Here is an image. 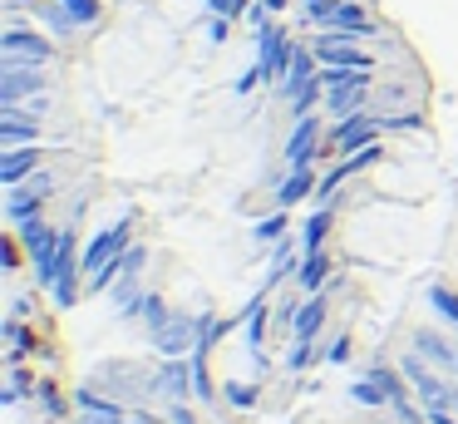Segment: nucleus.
I'll use <instances>...</instances> for the list:
<instances>
[{
  "mask_svg": "<svg viewBox=\"0 0 458 424\" xmlns=\"http://www.w3.org/2000/svg\"><path fill=\"white\" fill-rule=\"evenodd\" d=\"M0 59H30V65H50L55 59V45L45 35H35V30L25 25H11L5 35H0Z\"/></svg>",
  "mask_w": 458,
  "mask_h": 424,
  "instance_id": "6e6552de",
  "label": "nucleus"
},
{
  "mask_svg": "<svg viewBox=\"0 0 458 424\" xmlns=\"http://www.w3.org/2000/svg\"><path fill=\"white\" fill-rule=\"evenodd\" d=\"M45 89V69L30 59H0V104H21V99Z\"/></svg>",
  "mask_w": 458,
  "mask_h": 424,
  "instance_id": "20e7f679",
  "label": "nucleus"
},
{
  "mask_svg": "<svg viewBox=\"0 0 458 424\" xmlns=\"http://www.w3.org/2000/svg\"><path fill=\"white\" fill-rule=\"evenodd\" d=\"M143 266H148V247H129L123 252V276H139Z\"/></svg>",
  "mask_w": 458,
  "mask_h": 424,
  "instance_id": "72a5a7b5",
  "label": "nucleus"
},
{
  "mask_svg": "<svg viewBox=\"0 0 458 424\" xmlns=\"http://www.w3.org/2000/svg\"><path fill=\"white\" fill-rule=\"evenodd\" d=\"M129 232H133V217H123V222H114V227H104V232L99 237H94V242L89 247H84V256H80V262H84V272H104V266H109V262H119V256L123 252H129Z\"/></svg>",
  "mask_w": 458,
  "mask_h": 424,
  "instance_id": "39448f33",
  "label": "nucleus"
},
{
  "mask_svg": "<svg viewBox=\"0 0 458 424\" xmlns=\"http://www.w3.org/2000/svg\"><path fill=\"white\" fill-rule=\"evenodd\" d=\"M227 404H232V410H251V404H257V385H237V380H232L227 385Z\"/></svg>",
  "mask_w": 458,
  "mask_h": 424,
  "instance_id": "7c9ffc66",
  "label": "nucleus"
},
{
  "mask_svg": "<svg viewBox=\"0 0 458 424\" xmlns=\"http://www.w3.org/2000/svg\"><path fill=\"white\" fill-rule=\"evenodd\" d=\"M306 15H310V25H330V35H345V39L379 35L375 20H369L360 5H345V0H306Z\"/></svg>",
  "mask_w": 458,
  "mask_h": 424,
  "instance_id": "f03ea898",
  "label": "nucleus"
},
{
  "mask_svg": "<svg viewBox=\"0 0 458 424\" xmlns=\"http://www.w3.org/2000/svg\"><path fill=\"white\" fill-rule=\"evenodd\" d=\"M399 370H404L409 390L419 394V404H424V410H448V414H458V385L448 380V370L428 365L419 350H409L404 360H399Z\"/></svg>",
  "mask_w": 458,
  "mask_h": 424,
  "instance_id": "f257e3e1",
  "label": "nucleus"
},
{
  "mask_svg": "<svg viewBox=\"0 0 458 424\" xmlns=\"http://www.w3.org/2000/svg\"><path fill=\"white\" fill-rule=\"evenodd\" d=\"M74 404H80V424H123L129 420L123 400L99 394V385H80V390H74Z\"/></svg>",
  "mask_w": 458,
  "mask_h": 424,
  "instance_id": "1a4fd4ad",
  "label": "nucleus"
},
{
  "mask_svg": "<svg viewBox=\"0 0 458 424\" xmlns=\"http://www.w3.org/2000/svg\"><path fill=\"white\" fill-rule=\"evenodd\" d=\"M326 232H330V207H320V212L306 222V237H301V247H306V252H320V242H326Z\"/></svg>",
  "mask_w": 458,
  "mask_h": 424,
  "instance_id": "393cba45",
  "label": "nucleus"
},
{
  "mask_svg": "<svg viewBox=\"0 0 458 424\" xmlns=\"http://www.w3.org/2000/svg\"><path fill=\"white\" fill-rule=\"evenodd\" d=\"M424 301H428V311L444 316V321L458 331V291H448V286H438V281H434V286L424 291Z\"/></svg>",
  "mask_w": 458,
  "mask_h": 424,
  "instance_id": "412c9836",
  "label": "nucleus"
},
{
  "mask_svg": "<svg viewBox=\"0 0 458 424\" xmlns=\"http://www.w3.org/2000/svg\"><path fill=\"white\" fill-rule=\"evenodd\" d=\"M168 424H198V414L188 410V400H178V404H168Z\"/></svg>",
  "mask_w": 458,
  "mask_h": 424,
  "instance_id": "e433bc0d",
  "label": "nucleus"
},
{
  "mask_svg": "<svg viewBox=\"0 0 458 424\" xmlns=\"http://www.w3.org/2000/svg\"><path fill=\"white\" fill-rule=\"evenodd\" d=\"M409 350H419L428 365H438V370L458 375V345L448 341L444 331H414V345H409Z\"/></svg>",
  "mask_w": 458,
  "mask_h": 424,
  "instance_id": "ddd939ff",
  "label": "nucleus"
},
{
  "mask_svg": "<svg viewBox=\"0 0 458 424\" xmlns=\"http://www.w3.org/2000/svg\"><path fill=\"white\" fill-rule=\"evenodd\" d=\"M379 128H385V124H379V118H369V114H355V118H340V124H335V134H330V143H335L340 148V153H360V148H369V143H375V134H379Z\"/></svg>",
  "mask_w": 458,
  "mask_h": 424,
  "instance_id": "9b49d317",
  "label": "nucleus"
},
{
  "mask_svg": "<svg viewBox=\"0 0 458 424\" xmlns=\"http://www.w3.org/2000/svg\"><path fill=\"white\" fill-rule=\"evenodd\" d=\"M0 335L11 341V360H15V365H21V355H25V350H35V335L21 325V316H11V321L0 325Z\"/></svg>",
  "mask_w": 458,
  "mask_h": 424,
  "instance_id": "b1692460",
  "label": "nucleus"
},
{
  "mask_svg": "<svg viewBox=\"0 0 458 424\" xmlns=\"http://www.w3.org/2000/svg\"><path fill=\"white\" fill-rule=\"evenodd\" d=\"M192 394H198V400H212V375H208V355H192Z\"/></svg>",
  "mask_w": 458,
  "mask_h": 424,
  "instance_id": "bb28decb",
  "label": "nucleus"
},
{
  "mask_svg": "<svg viewBox=\"0 0 458 424\" xmlns=\"http://www.w3.org/2000/svg\"><path fill=\"white\" fill-rule=\"evenodd\" d=\"M50 193H55V177H50V173L25 177V183H15L11 193H5V217H11V222L40 217V207H45V197H50Z\"/></svg>",
  "mask_w": 458,
  "mask_h": 424,
  "instance_id": "0eeeda50",
  "label": "nucleus"
},
{
  "mask_svg": "<svg viewBox=\"0 0 458 424\" xmlns=\"http://www.w3.org/2000/svg\"><path fill=\"white\" fill-rule=\"evenodd\" d=\"M123 424H158V420H153L148 410H139V414H133V420H123Z\"/></svg>",
  "mask_w": 458,
  "mask_h": 424,
  "instance_id": "ea45409f",
  "label": "nucleus"
},
{
  "mask_svg": "<svg viewBox=\"0 0 458 424\" xmlns=\"http://www.w3.org/2000/svg\"><path fill=\"white\" fill-rule=\"evenodd\" d=\"M316 143H320V124L316 118H296V134H291V143H286V163L291 168H306L310 158H316Z\"/></svg>",
  "mask_w": 458,
  "mask_h": 424,
  "instance_id": "dca6fc26",
  "label": "nucleus"
},
{
  "mask_svg": "<svg viewBox=\"0 0 458 424\" xmlns=\"http://www.w3.org/2000/svg\"><path fill=\"white\" fill-rule=\"evenodd\" d=\"M257 39H261V59H257L261 79L281 89V79H286V69H291V49H296V45H286V35L267 20V5L257 10Z\"/></svg>",
  "mask_w": 458,
  "mask_h": 424,
  "instance_id": "7ed1b4c3",
  "label": "nucleus"
},
{
  "mask_svg": "<svg viewBox=\"0 0 458 424\" xmlns=\"http://www.w3.org/2000/svg\"><path fill=\"white\" fill-rule=\"evenodd\" d=\"M428 424H458V414H448V410H428Z\"/></svg>",
  "mask_w": 458,
  "mask_h": 424,
  "instance_id": "58836bf2",
  "label": "nucleus"
},
{
  "mask_svg": "<svg viewBox=\"0 0 458 424\" xmlns=\"http://www.w3.org/2000/svg\"><path fill=\"white\" fill-rule=\"evenodd\" d=\"M35 400L45 404V414H50V420H64V400H60V390H55L50 380H40V385H35Z\"/></svg>",
  "mask_w": 458,
  "mask_h": 424,
  "instance_id": "cd10ccee",
  "label": "nucleus"
},
{
  "mask_svg": "<svg viewBox=\"0 0 458 424\" xmlns=\"http://www.w3.org/2000/svg\"><path fill=\"white\" fill-rule=\"evenodd\" d=\"M139 316H143V321H148V331H153V335H158V331H163V325H168V321H173V311H168V301H163V296H158V291H143V306H139Z\"/></svg>",
  "mask_w": 458,
  "mask_h": 424,
  "instance_id": "5701e85b",
  "label": "nucleus"
},
{
  "mask_svg": "<svg viewBox=\"0 0 458 424\" xmlns=\"http://www.w3.org/2000/svg\"><path fill=\"white\" fill-rule=\"evenodd\" d=\"M208 5H212V15H242V5H247V0H208Z\"/></svg>",
  "mask_w": 458,
  "mask_h": 424,
  "instance_id": "4c0bfd02",
  "label": "nucleus"
},
{
  "mask_svg": "<svg viewBox=\"0 0 458 424\" xmlns=\"http://www.w3.org/2000/svg\"><path fill=\"white\" fill-rule=\"evenodd\" d=\"M326 360H330V365H345V360H350V335H335V341H330Z\"/></svg>",
  "mask_w": 458,
  "mask_h": 424,
  "instance_id": "c9c22d12",
  "label": "nucleus"
},
{
  "mask_svg": "<svg viewBox=\"0 0 458 424\" xmlns=\"http://www.w3.org/2000/svg\"><path fill=\"white\" fill-rule=\"evenodd\" d=\"M148 390L163 394L168 404L188 400L192 394V355H163V365L148 375Z\"/></svg>",
  "mask_w": 458,
  "mask_h": 424,
  "instance_id": "423d86ee",
  "label": "nucleus"
},
{
  "mask_svg": "<svg viewBox=\"0 0 458 424\" xmlns=\"http://www.w3.org/2000/svg\"><path fill=\"white\" fill-rule=\"evenodd\" d=\"M316 173H310V163L306 168H291V177H281V187H276V203L281 207H296L301 203V197H310V193H316Z\"/></svg>",
  "mask_w": 458,
  "mask_h": 424,
  "instance_id": "a211bd4d",
  "label": "nucleus"
},
{
  "mask_svg": "<svg viewBox=\"0 0 458 424\" xmlns=\"http://www.w3.org/2000/svg\"><path fill=\"white\" fill-rule=\"evenodd\" d=\"M326 94H330V114L335 118H355V114H365L369 79H360V84H335V89H326Z\"/></svg>",
  "mask_w": 458,
  "mask_h": 424,
  "instance_id": "f3484780",
  "label": "nucleus"
},
{
  "mask_svg": "<svg viewBox=\"0 0 458 424\" xmlns=\"http://www.w3.org/2000/svg\"><path fill=\"white\" fill-rule=\"evenodd\" d=\"M316 84V49H291V69H286V79H281V99H296V94H306V89Z\"/></svg>",
  "mask_w": 458,
  "mask_h": 424,
  "instance_id": "4468645a",
  "label": "nucleus"
},
{
  "mask_svg": "<svg viewBox=\"0 0 458 424\" xmlns=\"http://www.w3.org/2000/svg\"><path fill=\"white\" fill-rule=\"evenodd\" d=\"M326 276H330V252H326V247H320V252H301V266H296L301 291H320Z\"/></svg>",
  "mask_w": 458,
  "mask_h": 424,
  "instance_id": "6ab92c4d",
  "label": "nucleus"
},
{
  "mask_svg": "<svg viewBox=\"0 0 458 424\" xmlns=\"http://www.w3.org/2000/svg\"><path fill=\"white\" fill-rule=\"evenodd\" d=\"M198 335H202V321L173 311V321L153 335V345H158V355H192L198 350Z\"/></svg>",
  "mask_w": 458,
  "mask_h": 424,
  "instance_id": "9d476101",
  "label": "nucleus"
},
{
  "mask_svg": "<svg viewBox=\"0 0 458 424\" xmlns=\"http://www.w3.org/2000/svg\"><path fill=\"white\" fill-rule=\"evenodd\" d=\"M369 380L379 385V390L389 394V404H399V400H409V380H404V370H389V365H375V370H369Z\"/></svg>",
  "mask_w": 458,
  "mask_h": 424,
  "instance_id": "4be33fe9",
  "label": "nucleus"
},
{
  "mask_svg": "<svg viewBox=\"0 0 458 424\" xmlns=\"http://www.w3.org/2000/svg\"><path fill=\"white\" fill-rule=\"evenodd\" d=\"M291 266H296V247H291V242H281V247H276V262H271V276H267V286H276L281 276L291 272Z\"/></svg>",
  "mask_w": 458,
  "mask_h": 424,
  "instance_id": "c85d7f7f",
  "label": "nucleus"
},
{
  "mask_svg": "<svg viewBox=\"0 0 458 424\" xmlns=\"http://www.w3.org/2000/svg\"><path fill=\"white\" fill-rule=\"evenodd\" d=\"M40 168V148L35 143H25V148H5L0 153V183L5 187H15V183H25V177Z\"/></svg>",
  "mask_w": 458,
  "mask_h": 424,
  "instance_id": "2eb2a0df",
  "label": "nucleus"
},
{
  "mask_svg": "<svg viewBox=\"0 0 458 424\" xmlns=\"http://www.w3.org/2000/svg\"><path fill=\"white\" fill-rule=\"evenodd\" d=\"M55 301H60V306L80 301V276H60V281H55Z\"/></svg>",
  "mask_w": 458,
  "mask_h": 424,
  "instance_id": "473e14b6",
  "label": "nucleus"
},
{
  "mask_svg": "<svg viewBox=\"0 0 458 424\" xmlns=\"http://www.w3.org/2000/svg\"><path fill=\"white\" fill-rule=\"evenodd\" d=\"M320 325H326V301H320V291H316V301L296 306V321H291V341H316Z\"/></svg>",
  "mask_w": 458,
  "mask_h": 424,
  "instance_id": "aec40b11",
  "label": "nucleus"
},
{
  "mask_svg": "<svg viewBox=\"0 0 458 424\" xmlns=\"http://www.w3.org/2000/svg\"><path fill=\"white\" fill-rule=\"evenodd\" d=\"M350 400H360V404H369V410H379V404H389V394H385V390H379V385L365 375V380L350 385Z\"/></svg>",
  "mask_w": 458,
  "mask_h": 424,
  "instance_id": "a878e982",
  "label": "nucleus"
},
{
  "mask_svg": "<svg viewBox=\"0 0 458 424\" xmlns=\"http://www.w3.org/2000/svg\"><path fill=\"white\" fill-rule=\"evenodd\" d=\"M60 5L70 10L80 25H94V20H99V0H60Z\"/></svg>",
  "mask_w": 458,
  "mask_h": 424,
  "instance_id": "c756f323",
  "label": "nucleus"
},
{
  "mask_svg": "<svg viewBox=\"0 0 458 424\" xmlns=\"http://www.w3.org/2000/svg\"><path fill=\"white\" fill-rule=\"evenodd\" d=\"M316 59L320 65H340V69H375V59L365 49H355L345 35H320L316 39Z\"/></svg>",
  "mask_w": 458,
  "mask_h": 424,
  "instance_id": "f8f14e48",
  "label": "nucleus"
},
{
  "mask_svg": "<svg viewBox=\"0 0 458 424\" xmlns=\"http://www.w3.org/2000/svg\"><path fill=\"white\" fill-rule=\"evenodd\" d=\"M310 345H316V341H291V355H286L291 370H306V365H310Z\"/></svg>",
  "mask_w": 458,
  "mask_h": 424,
  "instance_id": "f704fd0d",
  "label": "nucleus"
},
{
  "mask_svg": "<svg viewBox=\"0 0 458 424\" xmlns=\"http://www.w3.org/2000/svg\"><path fill=\"white\" fill-rule=\"evenodd\" d=\"M281 232H286V212H276V217H261V222H257V242H271V237L281 242Z\"/></svg>",
  "mask_w": 458,
  "mask_h": 424,
  "instance_id": "2f4dec72",
  "label": "nucleus"
}]
</instances>
